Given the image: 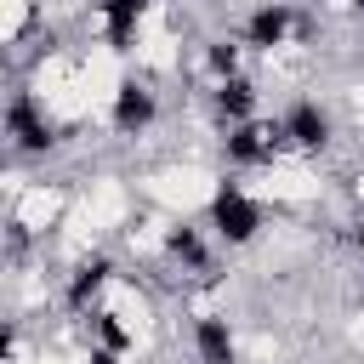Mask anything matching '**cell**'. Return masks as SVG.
<instances>
[{"label": "cell", "mask_w": 364, "mask_h": 364, "mask_svg": "<svg viewBox=\"0 0 364 364\" xmlns=\"http://www.w3.org/2000/svg\"><path fill=\"white\" fill-rule=\"evenodd\" d=\"M353 245H358V256H364V222H358V233H353Z\"/></svg>", "instance_id": "obj_1"}]
</instances>
